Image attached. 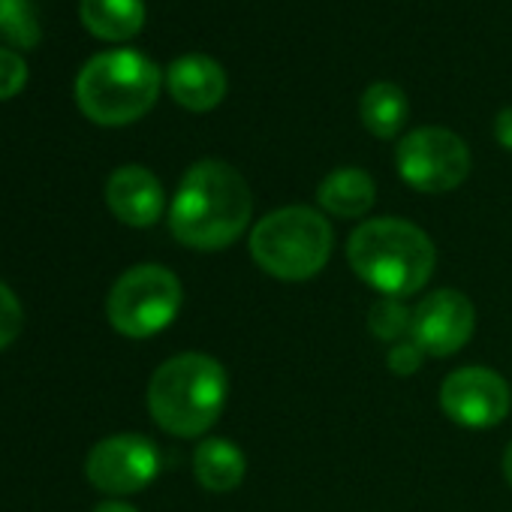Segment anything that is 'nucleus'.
Instances as JSON below:
<instances>
[{
	"label": "nucleus",
	"mask_w": 512,
	"mask_h": 512,
	"mask_svg": "<svg viewBox=\"0 0 512 512\" xmlns=\"http://www.w3.org/2000/svg\"><path fill=\"white\" fill-rule=\"evenodd\" d=\"M253 214V196L244 175L223 160L193 163L172 199L169 229L193 250H223L235 244Z\"/></svg>",
	"instance_id": "nucleus-1"
},
{
	"label": "nucleus",
	"mask_w": 512,
	"mask_h": 512,
	"mask_svg": "<svg viewBox=\"0 0 512 512\" xmlns=\"http://www.w3.org/2000/svg\"><path fill=\"white\" fill-rule=\"evenodd\" d=\"M347 260L359 281L389 299H407L434 275L437 247L425 229L404 217H374L353 229Z\"/></svg>",
	"instance_id": "nucleus-2"
},
{
	"label": "nucleus",
	"mask_w": 512,
	"mask_h": 512,
	"mask_svg": "<svg viewBox=\"0 0 512 512\" xmlns=\"http://www.w3.org/2000/svg\"><path fill=\"white\" fill-rule=\"evenodd\" d=\"M229 380L223 365L205 353L166 359L148 383V410L172 437H202L226 407Z\"/></svg>",
	"instance_id": "nucleus-3"
},
{
	"label": "nucleus",
	"mask_w": 512,
	"mask_h": 512,
	"mask_svg": "<svg viewBox=\"0 0 512 512\" xmlns=\"http://www.w3.org/2000/svg\"><path fill=\"white\" fill-rule=\"evenodd\" d=\"M160 97V70L133 49L94 55L76 79V103L82 115L100 127H124L154 109Z\"/></svg>",
	"instance_id": "nucleus-4"
},
{
	"label": "nucleus",
	"mask_w": 512,
	"mask_h": 512,
	"mask_svg": "<svg viewBox=\"0 0 512 512\" xmlns=\"http://www.w3.org/2000/svg\"><path fill=\"white\" fill-rule=\"evenodd\" d=\"M335 247L332 223L308 205H287L250 229V256L278 281H311L329 263Z\"/></svg>",
	"instance_id": "nucleus-5"
},
{
	"label": "nucleus",
	"mask_w": 512,
	"mask_h": 512,
	"mask_svg": "<svg viewBox=\"0 0 512 512\" xmlns=\"http://www.w3.org/2000/svg\"><path fill=\"white\" fill-rule=\"evenodd\" d=\"M181 281L157 263L127 269L106 299V317L124 338H151L163 332L181 311Z\"/></svg>",
	"instance_id": "nucleus-6"
},
{
	"label": "nucleus",
	"mask_w": 512,
	"mask_h": 512,
	"mask_svg": "<svg viewBox=\"0 0 512 512\" xmlns=\"http://www.w3.org/2000/svg\"><path fill=\"white\" fill-rule=\"evenodd\" d=\"M395 166L419 193H449L470 175L467 142L446 127H416L395 148Z\"/></svg>",
	"instance_id": "nucleus-7"
},
{
	"label": "nucleus",
	"mask_w": 512,
	"mask_h": 512,
	"mask_svg": "<svg viewBox=\"0 0 512 512\" xmlns=\"http://www.w3.org/2000/svg\"><path fill=\"white\" fill-rule=\"evenodd\" d=\"M85 473L106 494H133L160 473V452L145 434H112L88 452Z\"/></svg>",
	"instance_id": "nucleus-8"
},
{
	"label": "nucleus",
	"mask_w": 512,
	"mask_h": 512,
	"mask_svg": "<svg viewBox=\"0 0 512 512\" xmlns=\"http://www.w3.org/2000/svg\"><path fill=\"white\" fill-rule=\"evenodd\" d=\"M440 407L461 428H494L509 413V386L497 371L467 365L443 380Z\"/></svg>",
	"instance_id": "nucleus-9"
},
{
	"label": "nucleus",
	"mask_w": 512,
	"mask_h": 512,
	"mask_svg": "<svg viewBox=\"0 0 512 512\" xmlns=\"http://www.w3.org/2000/svg\"><path fill=\"white\" fill-rule=\"evenodd\" d=\"M476 329L473 302L458 290H434L413 308L410 341H416L425 356L446 359L467 347Z\"/></svg>",
	"instance_id": "nucleus-10"
},
{
	"label": "nucleus",
	"mask_w": 512,
	"mask_h": 512,
	"mask_svg": "<svg viewBox=\"0 0 512 512\" xmlns=\"http://www.w3.org/2000/svg\"><path fill=\"white\" fill-rule=\"evenodd\" d=\"M106 205L121 223L145 229L160 220L166 208V193L151 169L121 166L106 181Z\"/></svg>",
	"instance_id": "nucleus-11"
},
{
	"label": "nucleus",
	"mask_w": 512,
	"mask_h": 512,
	"mask_svg": "<svg viewBox=\"0 0 512 512\" xmlns=\"http://www.w3.org/2000/svg\"><path fill=\"white\" fill-rule=\"evenodd\" d=\"M172 100L187 112H211L226 97V73L208 55H181L166 70Z\"/></svg>",
	"instance_id": "nucleus-12"
},
{
	"label": "nucleus",
	"mask_w": 512,
	"mask_h": 512,
	"mask_svg": "<svg viewBox=\"0 0 512 512\" xmlns=\"http://www.w3.org/2000/svg\"><path fill=\"white\" fill-rule=\"evenodd\" d=\"M374 199H377V184L359 166H341V169L329 172L317 187L320 208L329 211L332 217H344V220L365 217L371 211Z\"/></svg>",
	"instance_id": "nucleus-13"
},
{
	"label": "nucleus",
	"mask_w": 512,
	"mask_h": 512,
	"mask_svg": "<svg viewBox=\"0 0 512 512\" xmlns=\"http://www.w3.org/2000/svg\"><path fill=\"white\" fill-rule=\"evenodd\" d=\"M79 19L97 40L124 43L145 28V0H79Z\"/></svg>",
	"instance_id": "nucleus-14"
},
{
	"label": "nucleus",
	"mask_w": 512,
	"mask_h": 512,
	"mask_svg": "<svg viewBox=\"0 0 512 512\" xmlns=\"http://www.w3.org/2000/svg\"><path fill=\"white\" fill-rule=\"evenodd\" d=\"M193 473L205 491H235L247 473V458L232 440L205 437L193 452Z\"/></svg>",
	"instance_id": "nucleus-15"
},
{
	"label": "nucleus",
	"mask_w": 512,
	"mask_h": 512,
	"mask_svg": "<svg viewBox=\"0 0 512 512\" xmlns=\"http://www.w3.org/2000/svg\"><path fill=\"white\" fill-rule=\"evenodd\" d=\"M410 115V100L395 82H374L359 100V118L365 130L377 139H392L404 130Z\"/></svg>",
	"instance_id": "nucleus-16"
},
{
	"label": "nucleus",
	"mask_w": 512,
	"mask_h": 512,
	"mask_svg": "<svg viewBox=\"0 0 512 512\" xmlns=\"http://www.w3.org/2000/svg\"><path fill=\"white\" fill-rule=\"evenodd\" d=\"M0 37L10 40L16 49L40 46L43 28L37 22L31 0H0Z\"/></svg>",
	"instance_id": "nucleus-17"
},
{
	"label": "nucleus",
	"mask_w": 512,
	"mask_h": 512,
	"mask_svg": "<svg viewBox=\"0 0 512 512\" xmlns=\"http://www.w3.org/2000/svg\"><path fill=\"white\" fill-rule=\"evenodd\" d=\"M410 326H413V311L407 308L404 299H389L380 296L371 311H368V329L377 341L386 344H398L410 338Z\"/></svg>",
	"instance_id": "nucleus-18"
},
{
	"label": "nucleus",
	"mask_w": 512,
	"mask_h": 512,
	"mask_svg": "<svg viewBox=\"0 0 512 512\" xmlns=\"http://www.w3.org/2000/svg\"><path fill=\"white\" fill-rule=\"evenodd\" d=\"M22 332V305L16 293L0 281V350H7Z\"/></svg>",
	"instance_id": "nucleus-19"
},
{
	"label": "nucleus",
	"mask_w": 512,
	"mask_h": 512,
	"mask_svg": "<svg viewBox=\"0 0 512 512\" xmlns=\"http://www.w3.org/2000/svg\"><path fill=\"white\" fill-rule=\"evenodd\" d=\"M25 85H28V64L13 49H0V100L16 97Z\"/></svg>",
	"instance_id": "nucleus-20"
},
{
	"label": "nucleus",
	"mask_w": 512,
	"mask_h": 512,
	"mask_svg": "<svg viewBox=\"0 0 512 512\" xmlns=\"http://www.w3.org/2000/svg\"><path fill=\"white\" fill-rule=\"evenodd\" d=\"M386 365H389V371H395L398 377H410V374H416L422 365H425V350L416 344V341H398V344H392L389 347V356H386Z\"/></svg>",
	"instance_id": "nucleus-21"
},
{
	"label": "nucleus",
	"mask_w": 512,
	"mask_h": 512,
	"mask_svg": "<svg viewBox=\"0 0 512 512\" xmlns=\"http://www.w3.org/2000/svg\"><path fill=\"white\" fill-rule=\"evenodd\" d=\"M494 136H497V142H500L506 151H512V106H506V109L494 118Z\"/></svg>",
	"instance_id": "nucleus-22"
},
{
	"label": "nucleus",
	"mask_w": 512,
	"mask_h": 512,
	"mask_svg": "<svg viewBox=\"0 0 512 512\" xmlns=\"http://www.w3.org/2000/svg\"><path fill=\"white\" fill-rule=\"evenodd\" d=\"M94 512H136V509L127 506V503H121V500H109V503H100Z\"/></svg>",
	"instance_id": "nucleus-23"
},
{
	"label": "nucleus",
	"mask_w": 512,
	"mask_h": 512,
	"mask_svg": "<svg viewBox=\"0 0 512 512\" xmlns=\"http://www.w3.org/2000/svg\"><path fill=\"white\" fill-rule=\"evenodd\" d=\"M503 479H506V485L512 488V443H509L506 452H503Z\"/></svg>",
	"instance_id": "nucleus-24"
}]
</instances>
